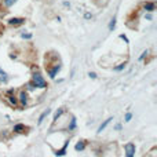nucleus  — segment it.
<instances>
[{
  "label": "nucleus",
  "instance_id": "nucleus-1",
  "mask_svg": "<svg viewBox=\"0 0 157 157\" xmlns=\"http://www.w3.org/2000/svg\"><path fill=\"white\" fill-rule=\"evenodd\" d=\"M32 83L35 84L36 88H46L47 87V81L44 80V77L40 73H35L32 76Z\"/></svg>",
  "mask_w": 157,
  "mask_h": 157
},
{
  "label": "nucleus",
  "instance_id": "nucleus-2",
  "mask_svg": "<svg viewBox=\"0 0 157 157\" xmlns=\"http://www.w3.org/2000/svg\"><path fill=\"white\" fill-rule=\"evenodd\" d=\"M125 150V157H134L135 156V145L134 144H127L124 146Z\"/></svg>",
  "mask_w": 157,
  "mask_h": 157
},
{
  "label": "nucleus",
  "instance_id": "nucleus-3",
  "mask_svg": "<svg viewBox=\"0 0 157 157\" xmlns=\"http://www.w3.org/2000/svg\"><path fill=\"white\" fill-rule=\"evenodd\" d=\"M59 71H61V63H55L54 68H52V69L47 68V72H48V76L51 77V78H55V76H57V73H58Z\"/></svg>",
  "mask_w": 157,
  "mask_h": 157
},
{
  "label": "nucleus",
  "instance_id": "nucleus-4",
  "mask_svg": "<svg viewBox=\"0 0 157 157\" xmlns=\"http://www.w3.org/2000/svg\"><path fill=\"white\" fill-rule=\"evenodd\" d=\"M17 99L19 101V103H21L22 106H26L28 105V92L26 91H21Z\"/></svg>",
  "mask_w": 157,
  "mask_h": 157
},
{
  "label": "nucleus",
  "instance_id": "nucleus-5",
  "mask_svg": "<svg viewBox=\"0 0 157 157\" xmlns=\"http://www.w3.org/2000/svg\"><path fill=\"white\" fill-rule=\"evenodd\" d=\"M24 22H25V18H17V17H14V18H11L8 21V25H11V26H19Z\"/></svg>",
  "mask_w": 157,
  "mask_h": 157
},
{
  "label": "nucleus",
  "instance_id": "nucleus-6",
  "mask_svg": "<svg viewBox=\"0 0 157 157\" xmlns=\"http://www.w3.org/2000/svg\"><path fill=\"white\" fill-rule=\"evenodd\" d=\"M144 10L147 11V13H153V11L156 10V4L155 3H152V2H146L144 4Z\"/></svg>",
  "mask_w": 157,
  "mask_h": 157
},
{
  "label": "nucleus",
  "instance_id": "nucleus-7",
  "mask_svg": "<svg viewBox=\"0 0 157 157\" xmlns=\"http://www.w3.org/2000/svg\"><path fill=\"white\" fill-rule=\"evenodd\" d=\"M112 120H113V119H112V117H109L108 120H105V121H103L102 124H101L99 127H98V131H97V132H98V134H101V132H102V131L105 130V128H106V127H108V125H109V123H110Z\"/></svg>",
  "mask_w": 157,
  "mask_h": 157
},
{
  "label": "nucleus",
  "instance_id": "nucleus-8",
  "mask_svg": "<svg viewBox=\"0 0 157 157\" xmlns=\"http://www.w3.org/2000/svg\"><path fill=\"white\" fill-rule=\"evenodd\" d=\"M50 113H51V109H47V110H44V112H43V113H41V114H40V117H39V120H37V124H39V125H40V124H41V123H43V121H44V119H46V117H47V116H48V114H50Z\"/></svg>",
  "mask_w": 157,
  "mask_h": 157
},
{
  "label": "nucleus",
  "instance_id": "nucleus-9",
  "mask_svg": "<svg viewBox=\"0 0 157 157\" xmlns=\"http://www.w3.org/2000/svg\"><path fill=\"white\" fill-rule=\"evenodd\" d=\"M73 130H76V117L72 116L71 121H69V124H68V131H73Z\"/></svg>",
  "mask_w": 157,
  "mask_h": 157
},
{
  "label": "nucleus",
  "instance_id": "nucleus-10",
  "mask_svg": "<svg viewBox=\"0 0 157 157\" xmlns=\"http://www.w3.org/2000/svg\"><path fill=\"white\" fill-rule=\"evenodd\" d=\"M68 144H69V141H66L62 149H61V150H55V156H65L66 155V147H68Z\"/></svg>",
  "mask_w": 157,
  "mask_h": 157
},
{
  "label": "nucleus",
  "instance_id": "nucleus-11",
  "mask_svg": "<svg viewBox=\"0 0 157 157\" xmlns=\"http://www.w3.org/2000/svg\"><path fill=\"white\" fill-rule=\"evenodd\" d=\"M84 147H86V141H80L76 144L75 150H76V152H81V150H84Z\"/></svg>",
  "mask_w": 157,
  "mask_h": 157
},
{
  "label": "nucleus",
  "instance_id": "nucleus-12",
  "mask_svg": "<svg viewBox=\"0 0 157 157\" xmlns=\"http://www.w3.org/2000/svg\"><path fill=\"white\" fill-rule=\"evenodd\" d=\"M63 112H65V109H58V110H57V113L54 114V120H52V121H54V124L58 121V119H59V117L63 114Z\"/></svg>",
  "mask_w": 157,
  "mask_h": 157
},
{
  "label": "nucleus",
  "instance_id": "nucleus-13",
  "mask_svg": "<svg viewBox=\"0 0 157 157\" xmlns=\"http://www.w3.org/2000/svg\"><path fill=\"white\" fill-rule=\"evenodd\" d=\"M24 131H25V125L24 124H15L14 125V132L21 134V132H24Z\"/></svg>",
  "mask_w": 157,
  "mask_h": 157
},
{
  "label": "nucleus",
  "instance_id": "nucleus-14",
  "mask_svg": "<svg viewBox=\"0 0 157 157\" xmlns=\"http://www.w3.org/2000/svg\"><path fill=\"white\" fill-rule=\"evenodd\" d=\"M8 102H10L11 105H14V106L18 105V99H17L15 95H8Z\"/></svg>",
  "mask_w": 157,
  "mask_h": 157
},
{
  "label": "nucleus",
  "instance_id": "nucleus-15",
  "mask_svg": "<svg viewBox=\"0 0 157 157\" xmlns=\"http://www.w3.org/2000/svg\"><path fill=\"white\" fill-rule=\"evenodd\" d=\"M114 28H116V18L113 17V18L110 19V22H109V30H110V32H113Z\"/></svg>",
  "mask_w": 157,
  "mask_h": 157
},
{
  "label": "nucleus",
  "instance_id": "nucleus-16",
  "mask_svg": "<svg viewBox=\"0 0 157 157\" xmlns=\"http://www.w3.org/2000/svg\"><path fill=\"white\" fill-rule=\"evenodd\" d=\"M8 80V77H7V73H6L4 71H2L0 69V81H3V83H6V81Z\"/></svg>",
  "mask_w": 157,
  "mask_h": 157
},
{
  "label": "nucleus",
  "instance_id": "nucleus-17",
  "mask_svg": "<svg viewBox=\"0 0 157 157\" xmlns=\"http://www.w3.org/2000/svg\"><path fill=\"white\" fill-rule=\"evenodd\" d=\"M125 65H127V63H125V62L119 63V65H117V66H114V68H113V71H116V72H121L123 69L125 68Z\"/></svg>",
  "mask_w": 157,
  "mask_h": 157
},
{
  "label": "nucleus",
  "instance_id": "nucleus-18",
  "mask_svg": "<svg viewBox=\"0 0 157 157\" xmlns=\"http://www.w3.org/2000/svg\"><path fill=\"white\" fill-rule=\"evenodd\" d=\"M3 2H4L6 7H11V6H14L17 3V0H3Z\"/></svg>",
  "mask_w": 157,
  "mask_h": 157
},
{
  "label": "nucleus",
  "instance_id": "nucleus-19",
  "mask_svg": "<svg viewBox=\"0 0 157 157\" xmlns=\"http://www.w3.org/2000/svg\"><path fill=\"white\" fill-rule=\"evenodd\" d=\"M25 87H26V90H28V91H35V88H36V87H35V84H33L32 81H30V83H28Z\"/></svg>",
  "mask_w": 157,
  "mask_h": 157
},
{
  "label": "nucleus",
  "instance_id": "nucleus-20",
  "mask_svg": "<svg viewBox=\"0 0 157 157\" xmlns=\"http://www.w3.org/2000/svg\"><path fill=\"white\" fill-rule=\"evenodd\" d=\"M147 54H149V50H145V51H142V54L139 55V61H144L145 57H147Z\"/></svg>",
  "mask_w": 157,
  "mask_h": 157
},
{
  "label": "nucleus",
  "instance_id": "nucleus-21",
  "mask_svg": "<svg viewBox=\"0 0 157 157\" xmlns=\"http://www.w3.org/2000/svg\"><path fill=\"white\" fill-rule=\"evenodd\" d=\"M131 119H132V113H130V112H128V113L127 114H125V120H124V121H131Z\"/></svg>",
  "mask_w": 157,
  "mask_h": 157
},
{
  "label": "nucleus",
  "instance_id": "nucleus-22",
  "mask_svg": "<svg viewBox=\"0 0 157 157\" xmlns=\"http://www.w3.org/2000/svg\"><path fill=\"white\" fill-rule=\"evenodd\" d=\"M21 37L22 39H32V35H30V33H22Z\"/></svg>",
  "mask_w": 157,
  "mask_h": 157
},
{
  "label": "nucleus",
  "instance_id": "nucleus-23",
  "mask_svg": "<svg viewBox=\"0 0 157 157\" xmlns=\"http://www.w3.org/2000/svg\"><path fill=\"white\" fill-rule=\"evenodd\" d=\"M120 39H123V40H124L125 43H130V40H128V37H127V36H125V35H123V33H121V35H120Z\"/></svg>",
  "mask_w": 157,
  "mask_h": 157
},
{
  "label": "nucleus",
  "instance_id": "nucleus-24",
  "mask_svg": "<svg viewBox=\"0 0 157 157\" xmlns=\"http://www.w3.org/2000/svg\"><path fill=\"white\" fill-rule=\"evenodd\" d=\"M88 76H90V78H97V73H94V72H90Z\"/></svg>",
  "mask_w": 157,
  "mask_h": 157
},
{
  "label": "nucleus",
  "instance_id": "nucleus-25",
  "mask_svg": "<svg viewBox=\"0 0 157 157\" xmlns=\"http://www.w3.org/2000/svg\"><path fill=\"white\" fill-rule=\"evenodd\" d=\"M84 18H86V19H90V18H92V14H90V13H86V14H84Z\"/></svg>",
  "mask_w": 157,
  "mask_h": 157
},
{
  "label": "nucleus",
  "instance_id": "nucleus-26",
  "mask_svg": "<svg viewBox=\"0 0 157 157\" xmlns=\"http://www.w3.org/2000/svg\"><path fill=\"white\" fill-rule=\"evenodd\" d=\"M152 18H153V17L150 15V14H147V15H145V19H147V21H152Z\"/></svg>",
  "mask_w": 157,
  "mask_h": 157
},
{
  "label": "nucleus",
  "instance_id": "nucleus-27",
  "mask_svg": "<svg viewBox=\"0 0 157 157\" xmlns=\"http://www.w3.org/2000/svg\"><path fill=\"white\" fill-rule=\"evenodd\" d=\"M114 130H116V131H120V130H121V124H116V127H114Z\"/></svg>",
  "mask_w": 157,
  "mask_h": 157
},
{
  "label": "nucleus",
  "instance_id": "nucleus-28",
  "mask_svg": "<svg viewBox=\"0 0 157 157\" xmlns=\"http://www.w3.org/2000/svg\"><path fill=\"white\" fill-rule=\"evenodd\" d=\"M63 6H65V7H71V3H68V2H63Z\"/></svg>",
  "mask_w": 157,
  "mask_h": 157
}]
</instances>
